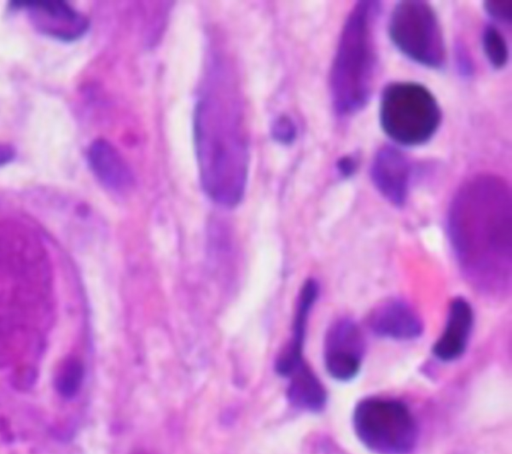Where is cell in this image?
Here are the masks:
<instances>
[{"mask_svg":"<svg viewBox=\"0 0 512 454\" xmlns=\"http://www.w3.org/2000/svg\"><path fill=\"white\" fill-rule=\"evenodd\" d=\"M451 245L467 279L496 293L510 286L512 203L508 184L478 174L458 189L448 211Z\"/></svg>","mask_w":512,"mask_h":454,"instance_id":"cell-1","label":"cell"},{"mask_svg":"<svg viewBox=\"0 0 512 454\" xmlns=\"http://www.w3.org/2000/svg\"><path fill=\"white\" fill-rule=\"evenodd\" d=\"M53 278L49 256L30 230L0 223V347L27 344L50 326Z\"/></svg>","mask_w":512,"mask_h":454,"instance_id":"cell-2","label":"cell"},{"mask_svg":"<svg viewBox=\"0 0 512 454\" xmlns=\"http://www.w3.org/2000/svg\"><path fill=\"white\" fill-rule=\"evenodd\" d=\"M194 137L203 190L219 205H238L247 184L249 148L242 109L229 83L211 85L198 100Z\"/></svg>","mask_w":512,"mask_h":454,"instance_id":"cell-3","label":"cell"},{"mask_svg":"<svg viewBox=\"0 0 512 454\" xmlns=\"http://www.w3.org/2000/svg\"><path fill=\"white\" fill-rule=\"evenodd\" d=\"M378 1H358L344 22L329 74L333 108L349 116L369 101L376 72L374 23Z\"/></svg>","mask_w":512,"mask_h":454,"instance_id":"cell-4","label":"cell"},{"mask_svg":"<svg viewBox=\"0 0 512 454\" xmlns=\"http://www.w3.org/2000/svg\"><path fill=\"white\" fill-rule=\"evenodd\" d=\"M441 108L433 93L411 81L392 82L383 89L379 122L383 132L403 146L428 142L441 124Z\"/></svg>","mask_w":512,"mask_h":454,"instance_id":"cell-5","label":"cell"},{"mask_svg":"<svg viewBox=\"0 0 512 454\" xmlns=\"http://www.w3.org/2000/svg\"><path fill=\"white\" fill-rule=\"evenodd\" d=\"M353 427L361 443L376 454H409L417 444L416 421L396 400H361L353 412Z\"/></svg>","mask_w":512,"mask_h":454,"instance_id":"cell-6","label":"cell"},{"mask_svg":"<svg viewBox=\"0 0 512 454\" xmlns=\"http://www.w3.org/2000/svg\"><path fill=\"white\" fill-rule=\"evenodd\" d=\"M388 33L394 46L407 58L431 69L446 61V48L439 19L427 1L404 0L393 8Z\"/></svg>","mask_w":512,"mask_h":454,"instance_id":"cell-7","label":"cell"},{"mask_svg":"<svg viewBox=\"0 0 512 454\" xmlns=\"http://www.w3.org/2000/svg\"><path fill=\"white\" fill-rule=\"evenodd\" d=\"M14 10H24L41 34L61 42H74L89 29L88 18L66 1H14Z\"/></svg>","mask_w":512,"mask_h":454,"instance_id":"cell-8","label":"cell"},{"mask_svg":"<svg viewBox=\"0 0 512 454\" xmlns=\"http://www.w3.org/2000/svg\"><path fill=\"white\" fill-rule=\"evenodd\" d=\"M365 352V340L358 325L351 319L335 321L324 340V363L334 379L349 381L359 372Z\"/></svg>","mask_w":512,"mask_h":454,"instance_id":"cell-9","label":"cell"},{"mask_svg":"<svg viewBox=\"0 0 512 454\" xmlns=\"http://www.w3.org/2000/svg\"><path fill=\"white\" fill-rule=\"evenodd\" d=\"M412 165L398 148L384 145L376 152L370 167L372 183L391 204L401 207L409 192Z\"/></svg>","mask_w":512,"mask_h":454,"instance_id":"cell-10","label":"cell"},{"mask_svg":"<svg viewBox=\"0 0 512 454\" xmlns=\"http://www.w3.org/2000/svg\"><path fill=\"white\" fill-rule=\"evenodd\" d=\"M369 326L376 335L395 340L415 339L423 331L416 311L407 302L395 298L376 306L369 316Z\"/></svg>","mask_w":512,"mask_h":454,"instance_id":"cell-11","label":"cell"},{"mask_svg":"<svg viewBox=\"0 0 512 454\" xmlns=\"http://www.w3.org/2000/svg\"><path fill=\"white\" fill-rule=\"evenodd\" d=\"M473 310L469 302L455 298L449 307L445 329L433 346L434 355L442 361H453L465 352L472 327Z\"/></svg>","mask_w":512,"mask_h":454,"instance_id":"cell-12","label":"cell"},{"mask_svg":"<svg viewBox=\"0 0 512 454\" xmlns=\"http://www.w3.org/2000/svg\"><path fill=\"white\" fill-rule=\"evenodd\" d=\"M87 160L93 174L106 188L125 192L132 187L133 175L130 168L108 141H93L87 150Z\"/></svg>","mask_w":512,"mask_h":454,"instance_id":"cell-13","label":"cell"},{"mask_svg":"<svg viewBox=\"0 0 512 454\" xmlns=\"http://www.w3.org/2000/svg\"><path fill=\"white\" fill-rule=\"evenodd\" d=\"M287 378H289L287 396L294 406L312 412L322 410L327 400L326 390L306 362L297 367Z\"/></svg>","mask_w":512,"mask_h":454,"instance_id":"cell-14","label":"cell"},{"mask_svg":"<svg viewBox=\"0 0 512 454\" xmlns=\"http://www.w3.org/2000/svg\"><path fill=\"white\" fill-rule=\"evenodd\" d=\"M484 55L494 69H502L509 59V49L505 37L494 25H487L482 33Z\"/></svg>","mask_w":512,"mask_h":454,"instance_id":"cell-15","label":"cell"},{"mask_svg":"<svg viewBox=\"0 0 512 454\" xmlns=\"http://www.w3.org/2000/svg\"><path fill=\"white\" fill-rule=\"evenodd\" d=\"M84 377L82 362L74 357L66 359L56 375L57 391L66 398H71L79 391Z\"/></svg>","mask_w":512,"mask_h":454,"instance_id":"cell-16","label":"cell"},{"mask_svg":"<svg viewBox=\"0 0 512 454\" xmlns=\"http://www.w3.org/2000/svg\"><path fill=\"white\" fill-rule=\"evenodd\" d=\"M296 126L288 116L278 117L272 126V135L275 140L283 144H290L296 137Z\"/></svg>","mask_w":512,"mask_h":454,"instance_id":"cell-17","label":"cell"},{"mask_svg":"<svg viewBox=\"0 0 512 454\" xmlns=\"http://www.w3.org/2000/svg\"><path fill=\"white\" fill-rule=\"evenodd\" d=\"M484 9L486 13L493 19L511 23L512 19V2L511 1H485Z\"/></svg>","mask_w":512,"mask_h":454,"instance_id":"cell-18","label":"cell"},{"mask_svg":"<svg viewBox=\"0 0 512 454\" xmlns=\"http://www.w3.org/2000/svg\"><path fill=\"white\" fill-rule=\"evenodd\" d=\"M358 162L354 155H344L336 163L339 174L343 177H350L357 169Z\"/></svg>","mask_w":512,"mask_h":454,"instance_id":"cell-19","label":"cell"},{"mask_svg":"<svg viewBox=\"0 0 512 454\" xmlns=\"http://www.w3.org/2000/svg\"><path fill=\"white\" fill-rule=\"evenodd\" d=\"M16 152L10 144L0 142V167L10 163L15 158Z\"/></svg>","mask_w":512,"mask_h":454,"instance_id":"cell-20","label":"cell"}]
</instances>
